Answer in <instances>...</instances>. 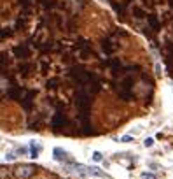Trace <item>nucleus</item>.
<instances>
[{
	"instance_id": "obj_6",
	"label": "nucleus",
	"mask_w": 173,
	"mask_h": 179,
	"mask_svg": "<svg viewBox=\"0 0 173 179\" xmlns=\"http://www.w3.org/2000/svg\"><path fill=\"white\" fill-rule=\"evenodd\" d=\"M121 142H133V137H131V135H124V137H121Z\"/></svg>"
},
{
	"instance_id": "obj_8",
	"label": "nucleus",
	"mask_w": 173,
	"mask_h": 179,
	"mask_svg": "<svg viewBox=\"0 0 173 179\" xmlns=\"http://www.w3.org/2000/svg\"><path fill=\"white\" fill-rule=\"evenodd\" d=\"M14 158H16V153H7V155H5L7 162H11V160H14Z\"/></svg>"
},
{
	"instance_id": "obj_10",
	"label": "nucleus",
	"mask_w": 173,
	"mask_h": 179,
	"mask_svg": "<svg viewBox=\"0 0 173 179\" xmlns=\"http://www.w3.org/2000/svg\"><path fill=\"white\" fill-rule=\"evenodd\" d=\"M142 177H144V179H156V176H152V174H147V172H145V174H142Z\"/></svg>"
},
{
	"instance_id": "obj_9",
	"label": "nucleus",
	"mask_w": 173,
	"mask_h": 179,
	"mask_svg": "<svg viewBox=\"0 0 173 179\" xmlns=\"http://www.w3.org/2000/svg\"><path fill=\"white\" fill-rule=\"evenodd\" d=\"M16 153L18 155H25V153H28V149L26 148H19V149H16Z\"/></svg>"
},
{
	"instance_id": "obj_3",
	"label": "nucleus",
	"mask_w": 173,
	"mask_h": 179,
	"mask_svg": "<svg viewBox=\"0 0 173 179\" xmlns=\"http://www.w3.org/2000/svg\"><path fill=\"white\" fill-rule=\"evenodd\" d=\"M30 148H32V153H30V156L32 158H37L39 156V149H40V146L35 142H30Z\"/></svg>"
},
{
	"instance_id": "obj_2",
	"label": "nucleus",
	"mask_w": 173,
	"mask_h": 179,
	"mask_svg": "<svg viewBox=\"0 0 173 179\" xmlns=\"http://www.w3.org/2000/svg\"><path fill=\"white\" fill-rule=\"evenodd\" d=\"M33 167H19V170H18V176H30V174H33V170H32Z\"/></svg>"
},
{
	"instance_id": "obj_5",
	"label": "nucleus",
	"mask_w": 173,
	"mask_h": 179,
	"mask_svg": "<svg viewBox=\"0 0 173 179\" xmlns=\"http://www.w3.org/2000/svg\"><path fill=\"white\" fill-rule=\"evenodd\" d=\"M144 144H145V148H151V146L154 144V139L152 137H147L145 141H144Z\"/></svg>"
},
{
	"instance_id": "obj_4",
	"label": "nucleus",
	"mask_w": 173,
	"mask_h": 179,
	"mask_svg": "<svg viewBox=\"0 0 173 179\" xmlns=\"http://www.w3.org/2000/svg\"><path fill=\"white\" fill-rule=\"evenodd\" d=\"M102 160H103V155L100 151H95L93 153V162H102Z\"/></svg>"
},
{
	"instance_id": "obj_1",
	"label": "nucleus",
	"mask_w": 173,
	"mask_h": 179,
	"mask_svg": "<svg viewBox=\"0 0 173 179\" xmlns=\"http://www.w3.org/2000/svg\"><path fill=\"white\" fill-rule=\"evenodd\" d=\"M53 158L58 160V162H68L70 160L68 153L63 149V148H54V149H53Z\"/></svg>"
},
{
	"instance_id": "obj_7",
	"label": "nucleus",
	"mask_w": 173,
	"mask_h": 179,
	"mask_svg": "<svg viewBox=\"0 0 173 179\" xmlns=\"http://www.w3.org/2000/svg\"><path fill=\"white\" fill-rule=\"evenodd\" d=\"M151 23H152L154 30H157V27H159V25H157V20H156V18H154V16H151Z\"/></svg>"
},
{
	"instance_id": "obj_11",
	"label": "nucleus",
	"mask_w": 173,
	"mask_h": 179,
	"mask_svg": "<svg viewBox=\"0 0 173 179\" xmlns=\"http://www.w3.org/2000/svg\"><path fill=\"white\" fill-rule=\"evenodd\" d=\"M171 5H173V0H171Z\"/></svg>"
}]
</instances>
